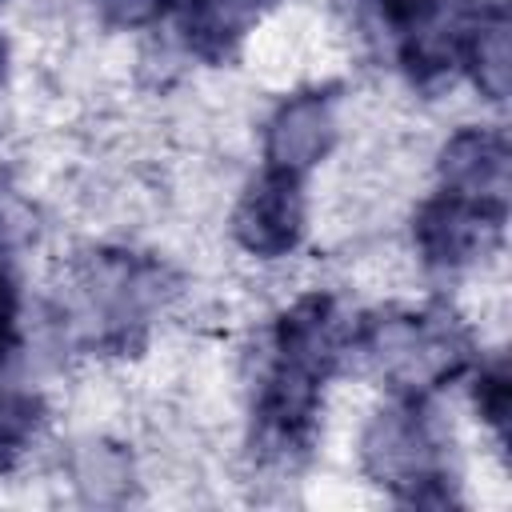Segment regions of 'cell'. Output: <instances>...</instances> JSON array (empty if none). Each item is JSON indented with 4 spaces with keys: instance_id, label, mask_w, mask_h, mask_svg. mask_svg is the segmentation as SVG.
<instances>
[{
    "instance_id": "cell-7",
    "label": "cell",
    "mask_w": 512,
    "mask_h": 512,
    "mask_svg": "<svg viewBox=\"0 0 512 512\" xmlns=\"http://www.w3.org/2000/svg\"><path fill=\"white\" fill-rule=\"evenodd\" d=\"M508 136L500 128H460L440 148V188L472 200H508Z\"/></svg>"
},
{
    "instance_id": "cell-3",
    "label": "cell",
    "mask_w": 512,
    "mask_h": 512,
    "mask_svg": "<svg viewBox=\"0 0 512 512\" xmlns=\"http://www.w3.org/2000/svg\"><path fill=\"white\" fill-rule=\"evenodd\" d=\"M464 336L440 316H388L368 332V352L408 392H424L464 368Z\"/></svg>"
},
{
    "instance_id": "cell-4",
    "label": "cell",
    "mask_w": 512,
    "mask_h": 512,
    "mask_svg": "<svg viewBox=\"0 0 512 512\" xmlns=\"http://www.w3.org/2000/svg\"><path fill=\"white\" fill-rule=\"evenodd\" d=\"M504 228V204L500 200H472L456 192H436L416 212V248L436 268H460L488 248H496Z\"/></svg>"
},
{
    "instance_id": "cell-11",
    "label": "cell",
    "mask_w": 512,
    "mask_h": 512,
    "mask_svg": "<svg viewBox=\"0 0 512 512\" xmlns=\"http://www.w3.org/2000/svg\"><path fill=\"white\" fill-rule=\"evenodd\" d=\"M12 344H16V284L8 276V260L0 244V364L8 360Z\"/></svg>"
},
{
    "instance_id": "cell-5",
    "label": "cell",
    "mask_w": 512,
    "mask_h": 512,
    "mask_svg": "<svg viewBox=\"0 0 512 512\" xmlns=\"http://www.w3.org/2000/svg\"><path fill=\"white\" fill-rule=\"evenodd\" d=\"M232 232H236L240 248H248L252 256H264V260L288 256L304 232L300 176L268 168L260 180H252L236 204Z\"/></svg>"
},
{
    "instance_id": "cell-9",
    "label": "cell",
    "mask_w": 512,
    "mask_h": 512,
    "mask_svg": "<svg viewBox=\"0 0 512 512\" xmlns=\"http://www.w3.org/2000/svg\"><path fill=\"white\" fill-rule=\"evenodd\" d=\"M476 408L488 424L504 428V420H508V372H504V364L476 376Z\"/></svg>"
},
{
    "instance_id": "cell-13",
    "label": "cell",
    "mask_w": 512,
    "mask_h": 512,
    "mask_svg": "<svg viewBox=\"0 0 512 512\" xmlns=\"http://www.w3.org/2000/svg\"><path fill=\"white\" fill-rule=\"evenodd\" d=\"M228 4H232L236 12H244V16H256V12H260L264 4H272V0H228Z\"/></svg>"
},
{
    "instance_id": "cell-2",
    "label": "cell",
    "mask_w": 512,
    "mask_h": 512,
    "mask_svg": "<svg viewBox=\"0 0 512 512\" xmlns=\"http://www.w3.org/2000/svg\"><path fill=\"white\" fill-rule=\"evenodd\" d=\"M360 452H364L368 476L392 488L396 496L412 504L448 500L436 492L444 488V444L420 392H408L396 404H388L368 424Z\"/></svg>"
},
{
    "instance_id": "cell-10",
    "label": "cell",
    "mask_w": 512,
    "mask_h": 512,
    "mask_svg": "<svg viewBox=\"0 0 512 512\" xmlns=\"http://www.w3.org/2000/svg\"><path fill=\"white\" fill-rule=\"evenodd\" d=\"M100 4L116 24H148L172 8H184L188 0H100Z\"/></svg>"
},
{
    "instance_id": "cell-8",
    "label": "cell",
    "mask_w": 512,
    "mask_h": 512,
    "mask_svg": "<svg viewBox=\"0 0 512 512\" xmlns=\"http://www.w3.org/2000/svg\"><path fill=\"white\" fill-rule=\"evenodd\" d=\"M508 16L504 8H488V12H476L468 32H464V44H460V64L472 72L476 88L488 96V100H504L508 96Z\"/></svg>"
},
{
    "instance_id": "cell-6",
    "label": "cell",
    "mask_w": 512,
    "mask_h": 512,
    "mask_svg": "<svg viewBox=\"0 0 512 512\" xmlns=\"http://www.w3.org/2000/svg\"><path fill=\"white\" fill-rule=\"evenodd\" d=\"M332 140H336L332 96L328 92H300V96L284 100L276 108V116L268 120L264 156H268V168L304 176L312 164H320L328 156Z\"/></svg>"
},
{
    "instance_id": "cell-1",
    "label": "cell",
    "mask_w": 512,
    "mask_h": 512,
    "mask_svg": "<svg viewBox=\"0 0 512 512\" xmlns=\"http://www.w3.org/2000/svg\"><path fill=\"white\" fill-rule=\"evenodd\" d=\"M340 316L336 304L320 292L300 296L276 324L272 336V368L260 392V436L288 452L300 448L312 432L324 380L340 360Z\"/></svg>"
},
{
    "instance_id": "cell-12",
    "label": "cell",
    "mask_w": 512,
    "mask_h": 512,
    "mask_svg": "<svg viewBox=\"0 0 512 512\" xmlns=\"http://www.w3.org/2000/svg\"><path fill=\"white\" fill-rule=\"evenodd\" d=\"M376 4H380V8H384L392 20H400V24H404V20H408V16H412V12H416L424 0H376Z\"/></svg>"
},
{
    "instance_id": "cell-14",
    "label": "cell",
    "mask_w": 512,
    "mask_h": 512,
    "mask_svg": "<svg viewBox=\"0 0 512 512\" xmlns=\"http://www.w3.org/2000/svg\"><path fill=\"white\" fill-rule=\"evenodd\" d=\"M0 60H4V48H0Z\"/></svg>"
}]
</instances>
